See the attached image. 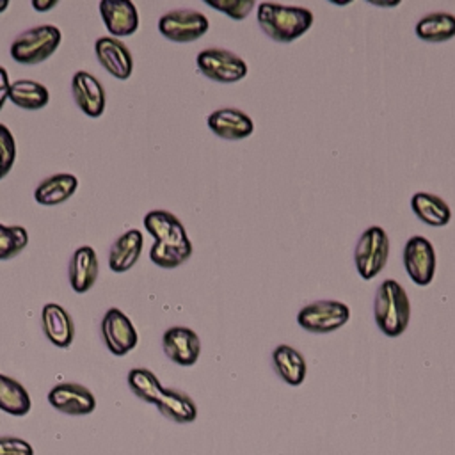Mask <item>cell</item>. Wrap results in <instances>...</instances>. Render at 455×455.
I'll return each instance as SVG.
<instances>
[{
  "label": "cell",
  "instance_id": "obj_25",
  "mask_svg": "<svg viewBox=\"0 0 455 455\" xmlns=\"http://www.w3.org/2000/svg\"><path fill=\"white\" fill-rule=\"evenodd\" d=\"M9 101L25 110H39L48 105V89L36 80H16L9 85Z\"/></svg>",
  "mask_w": 455,
  "mask_h": 455
},
{
  "label": "cell",
  "instance_id": "obj_1",
  "mask_svg": "<svg viewBox=\"0 0 455 455\" xmlns=\"http://www.w3.org/2000/svg\"><path fill=\"white\" fill-rule=\"evenodd\" d=\"M146 231L155 238L149 259L160 268H176L192 256V242L181 220L167 210H151L142 219Z\"/></svg>",
  "mask_w": 455,
  "mask_h": 455
},
{
  "label": "cell",
  "instance_id": "obj_29",
  "mask_svg": "<svg viewBox=\"0 0 455 455\" xmlns=\"http://www.w3.org/2000/svg\"><path fill=\"white\" fill-rule=\"evenodd\" d=\"M16 162V140L11 130L0 123V180L9 174Z\"/></svg>",
  "mask_w": 455,
  "mask_h": 455
},
{
  "label": "cell",
  "instance_id": "obj_26",
  "mask_svg": "<svg viewBox=\"0 0 455 455\" xmlns=\"http://www.w3.org/2000/svg\"><path fill=\"white\" fill-rule=\"evenodd\" d=\"M32 407L28 391L16 379L0 373V411L12 416H25Z\"/></svg>",
  "mask_w": 455,
  "mask_h": 455
},
{
  "label": "cell",
  "instance_id": "obj_12",
  "mask_svg": "<svg viewBox=\"0 0 455 455\" xmlns=\"http://www.w3.org/2000/svg\"><path fill=\"white\" fill-rule=\"evenodd\" d=\"M48 402L59 412L69 416H85L96 409L94 395L82 384L60 382L48 391Z\"/></svg>",
  "mask_w": 455,
  "mask_h": 455
},
{
  "label": "cell",
  "instance_id": "obj_3",
  "mask_svg": "<svg viewBox=\"0 0 455 455\" xmlns=\"http://www.w3.org/2000/svg\"><path fill=\"white\" fill-rule=\"evenodd\" d=\"M373 318L377 327L391 338L405 332L411 320V302L405 288L395 279H384L375 295Z\"/></svg>",
  "mask_w": 455,
  "mask_h": 455
},
{
  "label": "cell",
  "instance_id": "obj_13",
  "mask_svg": "<svg viewBox=\"0 0 455 455\" xmlns=\"http://www.w3.org/2000/svg\"><path fill=\"white\" fill-rule=\"evenodd\" d=\"M94 53L101 68L107 73H110L114 78H119V80L130 78L133 71V59H132V52L123 41L112 36L98 37L94 41Z\"/></svg>",
  "mask_w": 455,
  "mask_h": 455
},
{
  "label": "cell",
  "instance_id": "obj_19",
  "mask_svg": "<svg viewBox=\"0 0 455 455\" xmlns=\"http://www.w3.org/2000/svg\"><path fill=\"white\" fill-rule=\"evenodd\" d=\"M144 249V238L139 229H128L123 233L108 251V267L116 274L128 272L140 258Z\"/></svg>",
  "mask_w": 455,
  "mask_h": 455
},
{
  "label": "cell",
  "instance_id": "obj_8",
  "mask_svg": "<svg viewBox=\"0 0 455 455\" xmlns=\"http://www.w3.org/2000/svg\"><path fill=\"white\" fill-rule=\"evenodd\" d=\"M210 28L208 18L196 9H174L160 16L158 30L172 43H192Z\"/></svg>",
  "mask_w": 455,
  "mask_h": 455
},
{
  "label": "cell",
  "instance_id": "obj_24",
  "mask_svg": "<svg viewBox=\"0 0 455 455\" xmlns=\"http://www.w3.org/2000/svg\"><path fill=\"white\" fill-rule=\"evenodd\" d=\"M158 411L174 423H192L197 418L196 402L180 389H165L162 391L158 402Z\"/></svg>",
  "mask_w": 455,
  "mask_h": 455
},
{
  "label": "cell",
  "instance_id": "obj_15",
  "mask_svg": "<svg viewBox=\"0 0 455 455\" xmlns=\"http://www.w3.org/2000/svg\"><path fill=\"white\" fill-rule=\"evenodd\" d=\"M100 14L105 28L116 39L132 36L139 28V12L135 4L130 0H101Z\"/></svg>",
  "mask_w": 455,
  "mask_h": 455
},
{
  "label": "cell",
  "instance_id": "obj_2",
  "mask_svg": "<svg viewBox=\"0 0 455 455\" xmlns=\"http://www.w3.org/2000/svg\"><path fill=\"white\" fill-rule=\"evenodd\" d=\"M256 18L259 28L277 43H291L313 25V12L309 9L275 2H261Z\"/></svg>",
  "mask_w": 455,
  "mask_h": 455
},
{
  "label": "cell",
  "instance_id": "obj_7",
  "mask_svg": "<svg viewBox=\"0 0 455 455\" xmlns=\"http://www.w3.org/2000/svg\"><path fill=\"white\" fill-rule=\"evenodd\" d=\"M196 64L204 76L219 84L240 82L249 73V66L240 55L219 46L201 50Z\"/></svg>",
  "mask_w": 455,
  "mask_h": 455
},
{
  "label": "cell",
  "instance_id": "obj_22",
  "mask_svg": "<svg viewBox=\"0 0 455 455\" xmlns=\"http://www.w3.org/2000/svg\"><path fill=\"white\" fill-rule=\"evenodd\" d=\"M411 208L419 220L434 228H443L451 219V210L448 203L430 192H416L411 197Z\"/></svg>",
  "mask_w": 455,
  "mask_h": 455
},
{
  "label": "cell",
  "instance_id": "obj_23",
  "mask_svg": "<svg viewBox=\"0 0 455 455\" xmlns=\"http://www.w3.org/2000/svg\"><path fill=\"white\" fill-rule=\"evenodd\" d=\"M414 32L425 43H444L455 37V14L446 11L428 12L418 20Z\"/></svg>",
  "mask_w": 455,
  "mask_h": 455
},
{
  "label": "cell",
  "instance_id": "obj_30",
  "mask_svg": "<svg viewBox=\"0 0 455 455\" xmlns=\"http://www.w3.org/2000/svg\"><path fill=\"white\" fill-rule=\"evenodd\" d=\"M204 2L206 5L224 12L231 20H243L256 5L254 0H204Z\"/></svg>",
  "mask_w": 455,
  "mask_h": 455
},
{
  "label": "cell",
  "instance_id": "obj_20",
  "mask_svg": "<svg viewBox=\"0 0 455 455\" xmlns=\"http://www.w3.org/2000/svg\"><path fill=\"white\" fill-rule=\"evenodd\" d=\"M78 188V180L69 172H57L44 178L34 190L36 203L43 206H55L68 201Z\"/></svg>",
  "mask_w": 455,
  "mask_h": 455
},
{
  "label": "cell",
  "instance_id": "obj_33",
  "mask_svg": "<svg viewBox=\"0 0 455 455\" xmlns=\"http://www.w3.org/2000/svg\"><path fill=\"white\" fill-rule=\"evenodd\" d=\"M57 5V0H48V2H39V0H32V7L39 12H44V11H50Z\"/></svg>",
  "mask_w": 455,
  "mask_h": 455
},
{
  "label": "cell",
  "instance_id": "obj_31",
  "mask_svg": "<svg viewBox=\"0 0 455 455\" xmlns=\"http://www.w3.org/2000/svg\"><path fill=\"white\" fill-rule=\"evenodd\" d=\"M0 455H34V448L25 439L4 435L0 437Z\"/></svg>",
  "mask_w": 455,
  "mask_h": 455
},
{
  "label": "cell",
  "instance_id": "obj_17",
  "mask_svg": "<svg viewBox=\"0 0 455 455\" xmlns=\"http://www.w3.org/2000/svg\"><path fill=\"white\" fill-rule=\"evenodd\" d=\"M41 327L46 339L59 348H68L75 339L73 318L60 304L48 302L43 306Z\"/></svg>",
  "mask_w": 455,
  "mask_h": 455
},
{
  "label": "cell",
  "instance_id": "obj_10",
  "mask_svg": "<svg viewBox=\"0 0 455 455\" xmlns=\"http://www.w3.org/2000/svg\"><path fill=\"white\" fill-rule=\"evenodd\" d=\"M100 329L108 352L117 357L132 352L139 341L137 329L119 307L107 309V313L101 318Z\"/></svg>",
  "mask_w": 455,
  "mask_h": 455
},
{
  "label": "cell",
  "instance_id": "obj_32",
  "mask_svg": "<svg viewBox=\"0 0 455 455\" xmlns=\"http://www.w3.org/2000/svg\"><path fill=\"white\" fill-rule=\"evenodd\" d=\"M9 75H7V69L0 66V110L4 108L5 101L9 100Z\"/></svg>",
  "mask_w": 455,
  "mask_h": 455
},
{
  "label": "cell",
  "instance_id": "obj_16",
  "mask_svg": "<svg viewBox=\"0 0 455 455\" xmlns=\"http://www.w3.org/2000/svg\"><path fill=\"white\" fill-rule=\"evenodd\" d=\"M206 124L217 137L226 140H242L254 132V123L249 114L233 107L213 110L206 117Z\"/></svg>",
  "mask_w": 455,
  "mask_h": 455
},
{
  "label": "cell",
  "instance_id": "obj_27",
  "mask_svg": "<svg viewBox=\"0 0 455 455\" xmlns=\"http://www.w3.org/2000/svg\"><path fill=\"white\" fill-rule=\"evenodd\" d=\"M126 382H128V387L132 389V393L146 403L156 405V402L164 391L158 377L148 368H132L128 371Z\"/></svg>",
  "mask_w": 455,
  "mask_h": 455
},
{
  "label": "cell",
  "instance_id": "obj_28",
  "mask_svg": "<svg viewBox=\"0 0 455 455\" xmlns=\"http://www.w3.org/2000/svg\"><path fill=\"white\" fill-rule=\"evenodd\" d=\"M28 243V233L23 226L0 224V261L18 256Z\"/></svg>",
  "mask_w": 455,
  "mask_h": 455
},
{
  "label": "cell",
  "instance_id": "obj_18",
  "mask_svg": "<svg viewBox=\"0 0 455 455\" xmlns=\"http://www.w3.org/2000/svg\"><path fill=\"white\" fill-rule=\"evenodd\" d=\"M100 263L96 251L89 245L78 247L69 259V284L76 293L89 291L98 279Z\"/></svg>",
  "mask_w": 455,
  "mask_h": 455
},
{
  "label": "cell",
  "instance_id": "obj_11",
  "mask_svg": "<svg viewBox=\"0 0 455 455\" xmlns=\"http://www.w3.org/2000/svg\"><path fill=\"white\" fill-rule=\"evenodd\" d=\"M164 354L180 366H192L201 354V339L196 331L185 325H172L162 336Z\"/></svg>",
  "mask_w": 455,
  "mask_h": 455
},
{
  "label": "cell",
  "instance_id": "obj_34",
  "mask_svg": "<svg viewBox=\"0 0 455 455\" xmlns=\"http://www.w3.org/2000/svg\"><path fill=\"white\" fill-rule=\"evenodd\" d=\"M7 7H9V2L7 0H0V12H4Z\"/></svg>",
  "mask_w": 455,
  "mask_h": 455
},
{
  "label": "cell",
  "instance_id": "obj_21",
  "mask_svg": "<svg viewBox=\"0 0 455 455\" xmlns=\"http://www.w3.org/2000/svg\"><path fill=\"white\" fill-rule=\"evenodd\" d=\"M272 364L275 373L290 386H300L307 373V364L304 355L290 347V345H277L272 352Z\"/></svg>",
  "mask_w": 455,
  "mask_h": 455
},
{
  "label": "cell",
  "instance_id": "obj_4",
  "mask_svg": "<svg viewBox=\"0 0 455 455\" xmlns=\"http://www.w3.org/2000/svg\"><path fill=\"white\" fill-rule=\"evenodd\" d=\"M62 34L55 25H37L23 30L11 43V57L20 64H39L52 57Z\"/></svg>",
  "mask_w": 455,
  "mask_h": 455
},
{
  "label": "cell",
  "instance_id": "obj_9",
  "mask_svg": "<svg viewBox=\"0 0 455 455\" xmlns=\"http://www.w3.org/2000/svg\"><path fill=\"white\" fill-rule=\"evenodd\" d=\"M403 265L409 277L419 284L427 286L435 275V249L432 242L425 236L414 235L405 242L403 247Z\"/></svg>",
  "mask_w": 455,
  "mask_h": 455
},
{
  "label": "cell",
  "instance_id": "obj_14",
  "mask_svg": "<svg viewBox=\"0 0 455 455\" xmlns=\"http://www.w3.org/2000/svg\"><path fill=\"white\" fill-rule=\"evenodd\" d=\"M71 94L78 108L87 117H100L105 110L107 96L101 82L89 71H76L71 78Z\"/></svg>",
  "mask_w": 455,
  "mask_h": 455
},
{
  "label": "cell",
  "instance_id": "obj_6",
  "mask_svg": "<svg viewBox=\"0 0 455 455\" xmlns=\"http://www.w3.org/2000/svg\"><path fill=\"white\" fill-rule=\"evenodd\" d=\"M350 320V307L339 300L320 299L306 304L297 313V323L309 332L325 334L338 331Z\"/></svg>",
  "mask_w": 455,
  "mask_h": 455
},
{
  "label": "cell",
  "instance_id": "obj_5",
  "mask_svg": "<svg viewBox=\"0 0 455 455\" xmlns=\"http://www.w3.org/2000/svg\"><path fill=\"white\" fill-rule=\"evenodd\" d=\"M389 236L380 226L366 228L357 238L354 249V261L363 279H373L387 263Z\"/></svg>",
  "mask_w": 455,
  "mask_h": 455
}]
</instances>
